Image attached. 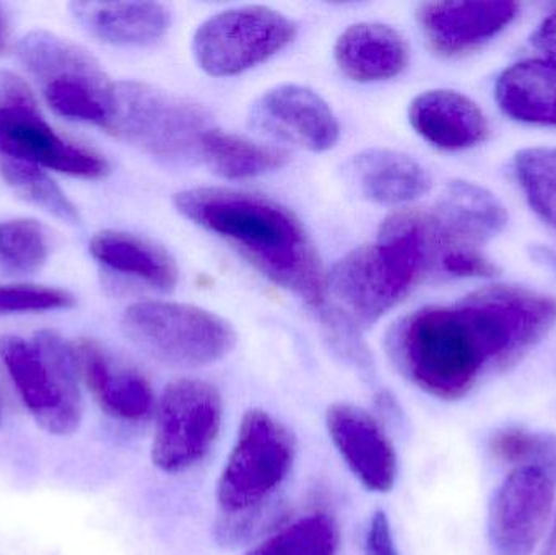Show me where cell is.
Returning <instances> with one entry per match:
<instances>
[{
    "instance_id": "cell-30",
    "label": "cell",
    "mask_w": 556,
    "mask_h": 555,
    "mask_svg": "<svg viewBox=\"0 0 556 555\" xmlns=\"http://www.w3.org/2000/svg\"><path fill=\"white\" fill-rule=\"evenodd\" d=\"M75 306V297L67 290L35 283L0 286V316L18 313L52 312Z\"/></svg>"
},
{
    "instance_id": "cell-32",
    "label": "cell",
    "mask_w": 556,
    "mask_h": 555,
    "mask_svg": "<svg viewBox=\"0 0 556 555\" xmlns=\"http://www.w3.org/2000/svg\"><path fill=\"white\" fill-rule=\"evenodd\" d=\"M366 555H401L391 521L384 510H376L369 518L365 533Z\"/></svg>"
},
{
    "instance_id": "cell-16",
    "label": "cell",
    "mask_w": 556,
    "mask_h": 555,
    "mask_svg": "<svg viewBox=\"0 0 556 555\" xmlns=\"http://www.w3.org/2000/svg\"><path fill=\"white\" fill-rule=\"evenodd\" d=\"M518 15L515 2H427L417 18L425 38L443 55L473 51L495 38Z\"/></svg>"
},
{
    "instance_id": "cell-25",
    "label": "cell",
    "mask_w": 556,
    "mask_h": 555,
    "mask_svg": "<svg viewBox=\"0 0 556 555\" xmlns=\"http://www.w3.org/2000/svg\"><path fill=\"white\" fill-rule=\"evenodd\" d=\"M339 550V525L330 515L314 512L285 525L243 555H337Z\"/></svg>"
},
{
    "instance_id": "cell-15",
    "label": "cell",
    "mask_w": 556,
    "mask_h": 555,
    "mask_svg": "<svg viewBox=\"0 0 556 555\" xmlns=\"http://www.w3.org/2000/svg\"><path fill=\"white\" fill-rule=\"evenodd\" d=\"M78 375L104 414L121 422L139 424L155 414L152 384L136 368L119 364L93 339L72 344Z\"/></svg>"
},
{
    "instance_id": "cell-1",
    "label": "cell",
    "mask_w": 556,
    "mask_h": 555,
    "mask_svg": "<svg viewBox=\"0 0 556 555\" xmlns=\"http://www.w3.org/2000/svg\"><path fill=\"white\" fill-rule=\"evenodd\" d=\"M556 323V300L521 286H490L453 306L399 319L386 348L399 374L443 401L463 400L490 368L515 367Z\"/></svg>"
},
{
    "instance_id": "cell-28",
    "label": "cell",
    "mask_w": 556,
    "mask_h": 555,
    "mask_svg": "<svg viewBox=\"0 0 556 555\" xmlns=\"http://www.w3.org/2000/svg\"><path fill=\"white\" fill-rule=\"evenodd\" d=\"M490 452L498 462L518 468H535L556 482V437L518 427L498 430L490 439Z\"/></svg>"
},
{
    "instance_id": "cell-27",
    "label": "cell",
    "mask_w": 556,
    "mask_h": 555,
    "mask_svg": "<svg viewBox=\"0 0 556 555\" xmlns=\"http://www.w3.org/2000/svg\"><path fill=\"white\" fill-rule=\"evenodd\" d=\"M49 256L45 228L33 218L0 222V270L13 276L38 273Z\"/></svg>"
},
{
    "instance_id": "cell-22",
    "label": "cell",
    "mask_w": 556,
    "mask_h": 555,
    "mask_svg": "<svg viewBox=\"0 0 556 555\" xmlns=\"http://www.w3.org/2000/svg\"><path fill=\"white\" fill-rule=\"evenodd\" d=\"M98 263L116 273L137 277L163 292H172L179 280L175 257L155 241L121 230H103L90 241Z\"/></svg>"
},
{
    "instance_id": "cell-9",
    "label": "cell",
    "mask_w": 556,
    "mask_h": 555,
    "mask_svg": "<svg viewBox=\"0 0 556 555\" xmlns=\"http://www.w3.org/2000/svg\"><path fill=\"white\" fill-rule=\"evenodd\" d=\"M0 159L85 179L110 173L103 155L59 136L39 111L29 85L5 68H0Z\"/></svg>"
},
{
    "instance_id": "cell-35",
    "label": "cell",
    "mask_w": 556,
    "mask_h": 555,
    "mask_svg": "<svg viewBox=\"0 0 556 555\" xmlns=\"http://www.w3.org/2000/svg\"><path fill=\"white\" fill-rule=\"evenodd\" d=\"M545 555H556V524L554 531H552L551 540H548L547 550H545Z\"/></svg>"
},
{
    "instance_id": "cell-36",
    "label": "cell",
    "mask_w": 556,
    "mask_h": 555,
    "mask_svg": "<svg viewBox=\"0 0 556 555\" xmlns=\"http://www.w3.org/2000/svg\"><path fill=\"white\" fill-rule=\"evenodd\" d=\"M0 426H2V411H0Z\"/></svg>"
},
{
    "instance_id": "cell-26",
    "label": "cell",
    "mask_w": 556,
    "mask_h": 555,
    "mask_svg": "<svg viewBox=\"0 0 556 555\" xmlns=\"http://www.w3.org/2000/svg\"><path fill=\"white\" fill-rule=\"evenodd\" d=\"M3 181L29 204L68 225L81 222L78 209L39 166L18 160L0 159Z\"/></svg>"
},
{
    "instance_id": "cell-34",
    "label": "cell",
    "mask_w": 556,
    "mask_h": 555,
    "mask_svg": "<svg viewBox=\"0 0 556 555\" xmlns=\"http://www.w3.org/2000/svg\"><path fill=\"white\" fill-rule=\"evenodd\" d=\"M10 46V23L9 16L0 7V55L9 51Z\"/></svg>"
},
{
    "instance_id": "cell-6",
    "label": "cell",
    "mask_w": 556,
    "mask_h": 555,
    "mask_svg": "<svg viewBox=\"0 0 556 555\" xmlns=\"http://www.w3.org/2000/svg\"><path fill=\"white\" fill-rule=\"evenodd\" d=\"M211 114L185 98L142 81H119L114 88L113 117L108 133L160 159L199 160Z\"/></svg>"
},
{
    "instance_id": "cell-33",
    "label": "cell",
    "mask_w": 556,
    "mask_h": 555,
    "mask_svg": "<svg viewBox=\"0 0 556 555\" xmlns=\"http://www.w3.org/2000/svg\"><path fill=\"white\" fill-rule=\"evenodd\" d=\"M532 46L545 58V62L556 67V12L551 13L531 38Z\"/></svg>"
},
{
    "instance_id": "cell-12",
    "label": "cell",
    "mask_w": 556,
    "mask_h": 555,
    "mask_svg": "<svg viewBox=\"0 0 556 555\" xmlns=\"http://www.w3.org/2000/svg\"><path fill=\"white\" fill-rule=\"evenodd\" d=\"M555 484L535 468H516L493 497L489 537L496 555H531L554 510Z\"/></svg>"
},
{
    "instance_id": "cell-14",
    "label": "cell",
    "mask_w": 556,
    "mask_h": 555,
    "mask_svg": "<svg viewBox=\"0 0 556 555\" xmlns=\"http://www.w3.org/2000/svg\"><path fill=\"white\" fill-rule=\"evenodd\" d=\"M330 442L356 481L372 494H388L397 481V453L381 424L362 407L333 403L326 411Z\"/></svg>"
},
{
    "instance_id": "cell-5",
    "label": "cell",
    "mask_w": 556,
    "mask_h": 555,
    "mask_svg": "<svg viewBox=\"0 0 556 555\" xmlns=\"http://www.w3.org/2000/svg\"><path fill=\"white\" fill-rule=\"evenodd\" d=\"M16 54L54 113L108 130L116 84L87 49L54 33L36 29L20 39Z\"/></svg>"
},
{
    "instance_id": "cell-2",
    "label": "cell",
    "mask_w": 556,
    "mask_h": 555,
    "mask_svg": "<svg viewBox=\"0 0 556 555\" xmlns=\"http://www.w3.org/2000/svg\"><path fill=\"white\" fill-rule=\"evenodd\" d=\"M179 214L237 248L257 270L313 308L326 303L327 277L300 218L266 195L192 188L175 195Z\"/></svg>"
},
{
    "instance_id": "cell-19",
    "label": "cell",
    "mask_w": 556,
    "mask_h": 555,
    "mask_svg": "<svg viewBox=\"0 0 556 555\" xmlns=\"http://www.w3.org/2000/svg\"><path fill=\"white\" fill-rule=\"evenodd\" d=\"M68 12L88 35L113 46L155 45L172 25V13L156 2H72Z\"/></svg>"
},
{
    "instance_id": "cell-18",
    "label": "cell",
    "mask_w": 556,
    "mask_h": 555,
    "mask_svg": "<svg viewBox=\"0 0 556 555\" xmlns=\"http://www.w3.org/2000/svg\"><path fill=\"white\" fill-rule=\"evenodd\" d=\"M408 121L418 136L441 150L470 149L489 134L485 114L476 101L454 90H428L408 108Z\"/></svg>"
},
{
    "instance_id": "cell-4",
    "label": "cell",
    "mask_w": 556,
    "mask_h": 555,
    "mask_svg": "<svg viewBox=\"0 0 556 555\" xmlns=\"http://www.w3.org/2000/svg\"><path fill=\"white\" fill-rule=\"evenodd\" d=\"M0 361L45 432L55 437L77 432L84 419V398L72 345L49 329L36 332L29 341L3 336Z\"/></svg>"
},
{
    "instance_id": "cell-24",
    "label": "cell",
    "mask_w": 556,
    "mask_h": 555,
    "mask_svg": "<svg viewBox=\"0 0 556 555\" xmlns=\"http://www.w3.org/2000/svg\"><path fill=\"white\" fill-rule=\"evenodd\" d=\"M290 153L278 147L254 142L237 134L212 127L201 143L199 162L227 179L254 178L283 168Z\"/></svg>"
},
{
    "instance_id": "cell-20",
    "label": "cell",
    "mask_w": 556,
    "mask_h": 555,
    "mask_svg": "<svg viewBox=\"0 0 556 555\" xmlns=\"http://www.w3.org/2000/svg\"><path fill=\"white\" fill-rule=\"evenodd\" d=\"M408 55L404 36L382 23H355L337 38L333 46V58L340 72L358 84L397 77L407 67Z\"/></svg>"
},
{
    "instance_id": "cell-8",
    "label": "cell",
    "mask_w": 556,
    "mask_h": 555,
    "mask_svg": "<svg viewBox=\"0 0 556 555\" xmlns=\"http://www.w3.org/2000/svg\"><path fill=\"white\" fill-rule=\"evenodd\" d=\"M123 328L140 351L173 367L217 364L238 341L227 319L188 303H134L124 313Z\"/></svg>"
},
{
    "instance_id": "cell-10",
    "label": "cell",
    "mask_w": 556,
    "mask_h": 555,
    "mask_svg": "<svg viewBox=\"0 0 556 555\" xmlns=\"http://www.w3.org/2000/svg\"><path fill=\"white\" fill-rule=\"evenodd\" d=\"M153 466L178 476L201 465L220 436L224 400L215 384L201 378H178L156 401Z\"/></svg>"
},
{
    "instance_id": "cell-13",
    "label": "cell",
    "mask_w": 556,
    "mask_h": 555,
    "mask_svg": "<svg viewBox=\"0 0 556 555\" xmlns=\"http://www.w3.org/2000/svg\"><path fill=\"white\" fill-rule=\"evenodd\" d=\"M250 124L264 136L309 152H326L340 137L329 104L303 85H278L266 91L251 106Z\"/></svg>"
},
{
    "instance_id": "cell-7",
    "label": "cell",
    "mask_w": 556,
    "mask_h": 555,
    "mask_svg": "<svg viewBox=\"0 0 556 555\" xmlns=\"http://www.w3.org/2000/svg\"><path fill=\"white\" fill-rule=\"evenodd\" d=\"M294 452L293 436L280 420L264 409L247 411L217 482L222 517L266 508L290 476Z\"/></svg>"
},
{
    "instance_id": "cell-23",
    "label": "cell",
    "mask_w": 556,
    "mask_h": 555,
    "mask_svg": "<svg viewBox=\"0 0 556 555\" xmlns=\"http://www.w3.org/2000/svg\"><path fill=\"white\" fill-rule=\"evenodd\" d=\"M496 101L513 119L556 126V67L545 61L511 65L496 81Z\"/></svg>"
},
{
    "instance_id": "cell-17",
    "label": "cell",
    "mask_w": 556,
    "mask_h": 555,
    "mask_svg": "<svg viewBox=\"0 0 556 555\" xmlns=\"http://www.w3.org/2000/svg\"><path fill=\"white\" fill-rule=\"evenodd\" d=\"M431 218L441 251L443 248H476L485 243L502 234L508 224V212L489 189L457 179L444 188Z\"/></svg>"
},
{
    "instance_id": "cell-29",
    "label": "cell",
    "mask_w": 556,
    "mask_h": 555,
    "mask_svg": "<svg viewBox=\"0 0 556 555\" xmlns=\"http://www.w3.org/2000/svg\"><path fill=\"white\" fill-rule=\"evenodd\" d=\"M516 175L535 212L556 228V149L532 147L515 159Z\"/></svg>"
},
{
    "instance_id": "cell-11",
    "label": "cell",
    "mask_w": 556,
    "mask_h": 555,
    "mask_svg": "<svg viewBox=\"0 0 556 555\" xmlns=\"http://www.w3.org/2000/svg\"><path fill=\"white\" fill-rule=\"evenodd\" d=\"M296 36L293 20L263 5L237 7L205 20L192 39L202 71L214 77L243 74L287 48Z\"/></svg>"
},
{
    "instance_id": "cell-21",
    "label": "cell",
    "mask_w": 556,
    "mask_h": 555,
    "mask_svg": "<svg viewBox=\"0 0 556 555\" xmlns=\"http://www.w3.org/2000/svg\"><path fill=\"white\" fill-rule=\"evenodd\" d=\"M350 169L362 194L376 204H405L427 194L431 188L424 166L395 150H365L353 156Z\"/></svg>"
},
{
    "instance_id": "cell-3",
    "label": "cell",
    "mask_w": 556,
    "mask_h": 555,
    "mask_svg": "<svg viewBox=\"0 0 556 555\" xmlns=\"http://www.w3.org/2000/svg\"><path fill=\"white\" fill-rule=\"evenodd\" d=\"M438 250L431 215L397 212L386 218L376 243L356 248L332 267L327 287L346 319L371 326L420 282Z\"/></svg>"
},
{
    "instance_id": "cell-31",
    "label": "cell",
    "mask_w": 556,
    "mask_h": 555,
    "mask_svg": "<svg viewBox=\"0 0 556 555\" xmlns=\"http://www.w3.org/2000/svg\"><path fill=\"white\" fill-rule=\"evenodd\" d=\"M440 266L444 273L456 277H492L498 267L490 263L476 248L450 247L440 251Z\"/></svg>"
}]
</instances>
